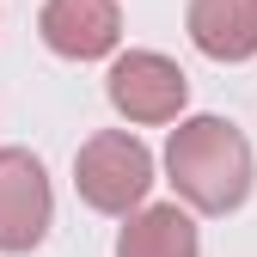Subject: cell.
Returning a JSON list of instances; mask_svg holds the SVG:
<instances>
[{"label": "cell", "mask_w": 257, "mask_h": 257, "mask_svg": "<svg viewBox=\"0 0 257 257\" xmlns=\"http://www.w3.org/2000/svg\"><path fill=\"white\" fill-rule=\"evenodd\" d=\"M166 172L172 190L196 208V214H233L251 196V178H257V159L245 128L227 116H184L166 141Z\"/></svg>", "instance_id": "cell-1"}, {"label": "cell", "mask_w": 257, "mask_h": 257, "mask_svg": "<svg viewBox=\"0 0 257 257\" xmlns=\"http://www.w3.org/2000/svg\"><path fill=\"white\" fill-rule=\"evenodd\" d=\"M74 190L86 208L98 214H135L153 190V153L141 135H128V128H98V135H86L80 153H74Z\"/></svg>", "instance_id": "cell-2"}, {"label": "cell", "mask_w": 257, "mask_h": 257, "mask_svg": "<svg viewBox=\"0 0 257 257\" xmlns=\"http://www.w3.org/2000/svg\"><path fill=\"white\" fill-rule=\"evenodd\" d=\"M190 43L208 61H251L257 55V0H190Z\"/></svg>", "instance_id": "cell-6"}, {"label": "cell", "mask_w": 257, "mask_h": 257, "mask_svg": "<svg viewBox=\"0 0 257 257\" xmlns=\"http://www.w3.org/2000/svg\"><path fill=\"white\" fill-rule=\"evenodd\" d=\"M37 37L61 61H104L122 43V7L116 0H43Z\"/></svg>", "instance_id": "cell-5"}, {"label": "cell", "mask_w": 257, "mask_h": 257, "mask_svg": "<svg viewBox=\"0 0 257 257\" xmlns=\"http://www.w3.org/2000/svg\"><path fill=\"white\" fill-rule=\"evenodd\" d=\"M104 92H110V110L128 116V122H178L184 104H190V80L172 55H159V49H128L110 61V74H104Z\"/></svg>", "instance_id": "cell-3"}, {"label": "cell", "mask_w": 257, "mask_h": 257, "mask_svg": "<svg viewBox=\"0 0 257 257\" xmlns=\"http://www.w3.org/2000/svg\"><path fill=\"white\" fill-rule=\"evenodd\" d=\"M116 257H202V233L178 202H141L116 233Z\"/></svg>", "instance_id": "cell-7"}, {"label": "cell", "mask_w": 257, "mask_h": 257, "mask_svg": "<svg viewBox=\"0 0 257 257\" xmlns=\"http://www.w3.org/2000/svg\"><path fill=\"white\" fill-rule=\"evenodd\" d=\"M55 220V190L49 172L31 147H0V251L25 257L49 239Z\"/></svg>", "instance_id": "cell-4"}]
</instances>
